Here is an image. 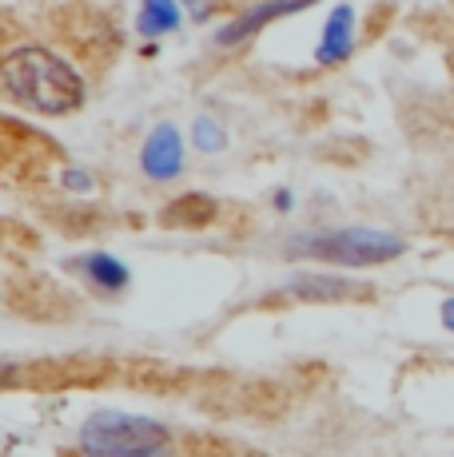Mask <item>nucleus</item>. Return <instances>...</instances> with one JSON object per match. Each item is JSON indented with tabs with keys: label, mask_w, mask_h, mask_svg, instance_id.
<instances>
[{
	"label": "nucleus",
	"mask_w": 454,
	"mask_h": 457,
	"mask_svg": "<svg viewBox=\"0 0 454 457\" xmlns=\"http://www.w3.org/2000/svg\"><path fill=\"white\" fill-rule=\"evenodd\" d=\"M442 322H447V327L454 330V298H450V303H447V306H442Z\"/></svg>",
	"instance_id": "nucleus-12"
},
{
	"label": "nucleus",
	"mask_w": 454,
	"mask_h": 457,
	"mask_svg": "<svg viewBox=\"0 0 454 457\" xmlns=\"http://www.w3.org/2000/svg\"><path fill=\"white\" fill-rule=\"evenodd\" d=\"M139 167H144V175L147 179H156V183L176 179V175L183 171V139H180V131L172 124L156 128L152 136H147L144 152H139Z\"/></svg>",
	"instance_id": "nucleus-4"
},
{
	"label": "nucleus",
	"mask_w": 454,
	"mask_h": 457,
	"mask_svg": "<svg viewBox=\"0 0 454 457\" xmlns=\"http://www.w3.org/2000/svg\"><path fill=\"white\" fill-rule=\"evenodd\" d=\"M295 254H311L323 262H339V267H374V262H391L407 251V243L391 231H371V227H339V231L299 235L291 239Z\"/></svg>",
	"instance_id": "nucleus-3"
},
{
	"label": "nucleus",
	"mask_w": 454,
	"mask_h": 457,
	"mask_svg": "<svg viewBox=\"0 0 454 457\" xmlns=\"http://www.w3.org/2000/svg\"><path fill=\"white\" fill-rule=\"evenodd\" d=\"M4 96L40 116H64L84 104V80L48 48H13L4 60Z\"/></svg>",
	"instance_id": "nucleus-2"
},
{
	"label": "nucleus",
	"mask_w": 454,
	"mask_h": 457,
	"mask_svg": "<svg viewBox=\"0 0 454 457\" xmlns=\"http://www.w3.org/2000/svg\"><path fill=\"white\" fill-rule=\"evenodd\" d=\"M84 457H191L196 437H183L172 426L128 410H96L84 418L76 437Z\"/></svg>",
	"instance_id": "nucleus-1"
},
{
	"label": "nucleus",
	"mask_w": 454,
	"mask_h": 457,
	"mask_svg": "<svg viewBox=\"0 0 454 457\" xmlns=\"http://www.w3.org/2000/svg\"><path fill=\"white\" fill-rule=\"evenodd\" d=\"M80 270L88 275V283L104 287V291H124L128 278H132L124 262L112 259V254H104V251H96V254H88V259H80Z\"/></svg>",
	"instance_id": "nucleus-8"
},
{
	"label": "nucleus",
	"mask_w": 454,
	"mask_h": 457,
	"mask_svg": "<svg viewBox=\"0 0 454 457\" xmlns=\"http://www.w3.org/2000/svg\"><path fill=\"white\" fill-rule=\"evenodd\" d=\"M136 29L144 32V37H164V32H176V29H180V8H176V0H144Z\"/></svg>",
	"instance_id": "nucleus-10"
},
{
	"label": "nucleus",
	"mask_w": 454,
	"mask_h": 457,
	"mask_svg": "<svg viewBox=\"0 0 454 457\" xmlns=\"http://www.w3.org/2000/svg\"><path fill=\"white\" fill-rule=\"evenodd\" d=\"M351 48H355V8L351 4H339L335 12L327 16V24H323L315 60H319V64H339V60L351 56Z\"/></svg>",
	"instance_id": "nucleus-7"
},
{
	"label": "nucleus",
	"mask_w": 454,
	"mask_h": 457,
	"mask_svg": "<svg viewBox=\"0 0 454 457\" xmlns=\"http://www.w3.org/2000/svg\"><path fill=\"white\" fill-rule=\"evenodd\" d=\"M291 298H303V303H347V298H371L366 287H355L351 278H339V275H303L295 283H287Z\"/></svg>",
	"instance_id": "nucleus-6"
},
{
	"label": "nucleus",
	"mask_w": 454,
	"mask_h": 457,
	"mask_svg": "<svg viewBox=\"0 0 454 457\" xmlns=\"http://www.w3.org/2000/svg\"><path fill=\"white\" fill-rule=\"evenodd\" d=\"M215 199H207V195H183L176 199L168 211H164V223L168 227H204V223H212L215 219Z\"/></svg>",
	"instance_id": "nucleus-9"
},
{
	"label": "nucleus",
	"mask_w": 454,
	"mask_h": 457,
	"mask_svg": "<svg viewBox=\"0 0 454 457\" xmlns=\"http://www.w3.org/2000/svg\"><path fill=\"white\" fill-rule=\"evenodd\" d=\"M307 4H315V0H259V4H251L243 16H235L231 24L220 32V40L223 48H231V44H243L248 37H256L259 29H267L272 21H279V16H291V12H303Z\"/></svg>",
	"instance_id": "nucleus-5"
},
{
	"label": "nucleus",
	"mask_w": 454,
	"mask_h": 457,
	"mask_svg": "<svg viewBox=\"0 0 454 457\" xmlns=\"http://www.w3.org/2000/svg\"><path fill=\"white\" fill-rule=\"evenodd\" d=\"M196 147L199 152H220L223 147V131L212 124V120H199L196 124Z\"/></svg>",
	"instance_id": "nucleus-11"
}]
</instances>
